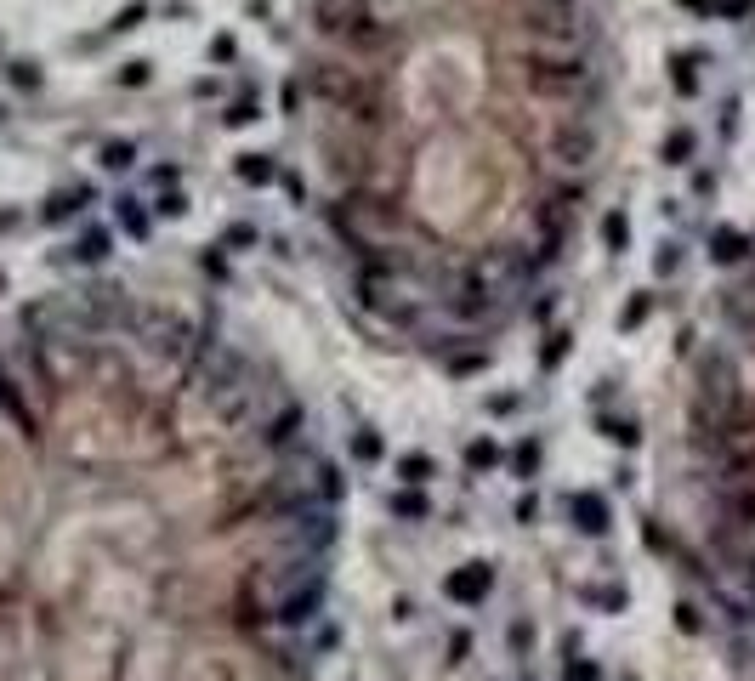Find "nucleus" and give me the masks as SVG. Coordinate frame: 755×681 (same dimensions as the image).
I'll list each match as a JSON object with an SVG mask.
<instances>
[{"label":"nucleus","instance_id":"6","mask_svg":"<svg viewBox=\"0 0 755 681\" xmlns=\"http://www.w3.org/2000/svg\"><path fill=\"white\" fill-rule=\"evenodd\" d=\"M301 432H307V409H301V403H284L279 415L267 420L262 443H267V449H290V443H296Z\"/></svg>","mask_w":755,"mask_h":681},{"label":"nucleus","instance_id":"4","mask_svg":"<svg viewBox=\"0 0 755 681\" xmlns=\"http://www.w3.org/2000/svg\"><path fill=\"white\" fill-rule=\"evenodd\" d=\"M489 591H494V568L489 562H466V568H455V574L443 579V596L460 602V608H477Z\"/></svg>","mask_w":755,"mask_h":681},{"label":"nucleus","instance_id":"21","mask_svg":"<svg viewBox=\"0 0 755 681\" xmlns=\"http://www.w3.org/2000/svg\"><path fill=\"white\" fill-rule=\"evenodd\" d=\"M108 245H114V239H108L103 227H91L86 239L74 245V262H103V256H108Z\"/></svg>","mask_w":755,"mask_h":681},{"label":"nucleus","instance_id":"39","mask_svg":"<svg viewBox=\"0 0 755 681\" xmlns=\"http://www.w3.org/2000/svg\"><path fill=\"white\" fill-rule=\"evenodd\" d=\"M120 80H125V86H142V80H148V63H131V69H125Z\"/></svg>","mask_w":755,"mask_h":681},{"label":"nucleus","instance_id":"2","mask_svg":"<svg viewBox=\"0 0 755 681\" xmlns=\"http://www.w3.org/2000/svg\"><path fill=\"white\" fill-rule=\"evenodd\" d=\"M318 608H324V574H301V579H290V591L279 596V608H273V619L279 625H290V630H301V625H313L318 619Z\"/></svg>","mask_w":755,"mask_h":681},{"label":"nucleus","instance_id":"25","mask_svg":"<svg viewBox=\"0 0 755 681\" xmlns=\"http://www.w3.org/2000/svg\"><path fill=\"white\" fill-rule=\"evenodd\" d=\"M580 596L585 602H597V608H625V591H602V585H580Z\"/></svg>","mask_w":755,"mask_h":681},{"label":"nucleus","instance_id":"31","mask_svg":"<svg viewBox=\"0 0 755 681\" xmlns=\"http://www.w3.org/2000/svg\"><path fill=\"white\" fill-rule=\"evenodd\" d=\"M682 267V245H659V256H653V273H676Z\"/></svg>","mask_w":755,"mask_h":681},{"label":"nucleus","instance_id":"12","mask_svg":"<svg viewBox=\"0 0 755 681\" xmlns=\"http://www.w3.org/2000/svg\"><path fill=\"white\" fill-rule=\"evenodd\" d=\"M659 154H665V165H687V159L699 154V137H693L687 125H676V131H665V142H659Z\"/></svg>","mask_w":755,"mask_h":681},{"label":"nucleus","instance_id":"11","mask_svg":"<svg viewBox=\"0 0 755 681\" xmlns=\"http://www.w3.org/2000/svg\"><path fill=\"white\" fill-rule=\"evenodd\" d=\"M699 69H704V52H676L670 57V86L682 91V97H693V91H699Z\"/></svg>","mask_w":755,"mask_h":681},{"label":"nucleus","instance_id":"14","mask_svg":"<svg viewBox=\"0 0 755 681\" xmlns=\"http://www.w3.org/2000/svg\"><path fill=\"white\" fill-rule=\"evenodd\" d=\"M682 12H699V18H744L750 6L744 0H676Z\"/></svg>","mask_w":755,"mask_h":681},{"label":"nucleus","instance_id":"18","mask_svg":"<svg viewBox=\"0 0 755 681\" xmlns=\"http://www.w3.org/2000/svg\"><path fill=\"white\" fill-rule=\"evenodd\" d=\"M114 216H120V227L131 233V239H148V210H142L137 199H120V205H114Z\"/></svg>","mask_w":755,"mask_h":681},{"label":"nucleus","instance_id":"1","mask_svg":"<svg viewBox=\"0 0 755 681\" xmlns=\"http://www.w3.org/2000/svg\"><path fill=\"white\" fill-rule=\"evenodd\" d=\"M528 86L540 97H580L591 91V63L580 52H540L528 57Z\"/></svg>","mask_w":755,"mask_h":681},{"label":"nucleus","instance_id":"7","mask_svg":"<svg viewBox=\"0 0 755 681\" xmlns=\"http://www.w3.org/2000/svg\"><path fill=\"white\" fill-rule=\"evenodd\" d=\"M551 154H557L562 165H591V154H597V137H591L585 125H562L557 142H551Z\"/></svg>","mask_w":755,"mask_h":681},{"label":"nucleus","instance_id":"30","mask_svg":"<svg viewBox=\"0 0 755 681\" xmlns=\"http://www.w3.org/2000/svg\"><path fill=\"white\" fill-rule=\"evenodd\" d=\"M159 210H165V216H182V210H188V193L182 188H159Z\"/></svg>","mask_w":755,"mask_h":681},{"label":"nucleus","instance_id":"15","mask_svg":"<svg viewBox=\"0 0 755 681\" xmlns=\"http://www.w3.org/2000/svg\"><path fill=\"white\" fill-rule=\"evenodd\" d=\"M597 432L608 437V443H619V449H636L642 443V432H636V420H619V415H602Z\"/></svg>","mask_w":755,"mask_h":681},{"label":"nucleus","instance_id":"20","mask_svg":"<svg viewBox=\"0 0 755 681\" xmlns=\"http://www.w3.org/2000/svg\"><path fill=\"white\" fill-rule=\"evenodd\" d=\"M466 466H472V472H494V466H500V443H494V437H477L472 449H466Z\"/></svg>","mask_w":755,"mask_h":681},{"label":"nucleus","instance_id":"33","mask_svg":"<svg viewBox=\"0 0 755 681\" xmlns=\"http://www.w3.org/2000/svg\"><path fill=\"white\" fill-rule=\"evenodd\" d=\"M676 625H682L687 636H699V630H704V619H699V608H693V602H682V608H676Z\"/></svg>","mask_w":755,"mask_h":681},{"label":"nucleus","instance_id":"10","mask_svg":"<svg viewBox=\"0 0 755 681\" xmlns=\"http://www.w3.org/2000/svg\"><path fill=\"white\" fill-rule=\"evenodd\" d=\"M91 205V188L86 182H80V188H63V193H52V199H46V210H40V216H46V222H69V216H80V210Z\"/></svg>","mask_w":755,"mask_h":681},{"label":"nucleus","instance_id":"16","mask_svg":"<svg viewBox=\"0 0 755 681\" xmlns=\"http://www.w3.org/2000/svg\"><path fill=\"white\" fill-rule=\"evenodd\" d=\"M398 477H404L409 489H421V483L438 477V466H432V454H404V460H398Z\"/></svg>","mask_w":755,"mask_h":681},{"label":"nucleus","instance_id":"28","mask_svg":"<svg viewBox=\"0 0 755 681\" xmlns=\"http://www.w3.org/2000/svg\"><path fill=\"white\" fill-rule=\"evenodd\" d=\"M256 114H262V103H256V97H239V103L228 108V125H250Z\"/></svg>","mask_w":755,"mask_h":681},{"label":"nucleus","instance_id":"29","mask_svg":"<svg viewBox=\"0 0 755 681\" xmlns=\"http://www.w3.org/2000/svg\"><path fill=\"white\" fill-rule=\"evenodd\" d=\"M483 364H489V352H460V358H449V369H455V375H477Z\"/></svg>","mask_w":755,"mask_h":681},{"label":"nucleus","instance_id":"26","mask_svg":"<svg viewBox=\"0 0 755 681\" xmlns=\"http://www.w3.org/2000/svg\"><path fill=\"white\" fill-rule=\"evenodd\" d=\"M352 454H358L364 466H375V460H381V437H375V432H358V437H352Z\"/></svg>","mask_w":755,"mask_h":681},{"label":"nucleus","instance_id":"19","mask_svg":"<svg viewBox=\"0 0 755 681\" xmlns=\"http://www.w3.org/2000/svg\"><path fill=\"white\" fill-rule=\"evenodd\" d=\"M602 245H608V250L631 245V222H625V210H608V216H602Z\"/></svg>","mask_w":755,"mask_h":681},{"label":"nucleus","instance_id":"3","mask_svg":"<svg viewBox=\"0 0 755 681\" xmlns=\"http://www.w3.org/2000/svg\"><path fill=\"white\" fill-rule=\"evenodd\" d=\"M211 398V409H216V420H228V426H239V420L250 415V403L262 398V386H256V375H250V364L233 375V381H222L216 392H205Z\"/></svg>","mask_w":755,"mask_h":681},{"label":"nucleus","instance_id":"37","mask_svg":"<svg viewBox=\"0 0 755 681\" xmlns=\"http://www.w3.org/2000/svg\"><path fill=\"white\" fill-rule=\"evenodd\" d=\"M12 80H18V86H35L40 74H35V63H12Z\"/></svg>","mask_w":755,"mask_h":681},{"label":"nucleus","instance_id":"34","mask_svg":"<svg viewBox=\"0 0 755 681\" xmlns=\"http://www.w3.org/2000/svg\"><path fill=\"white\" fill-rule=\"evenodd\" d=\"M534 466H540V449H534V443H523V449H517V472H534Z\"/></svg>","mask_w":755,"mask_h":681},{"label":"nucleus","instance_id":"13","mask_svg":"<svg viewBox=\"0 0 755 681\" xmlns=\"http://www.w3.org/2000/svg\"><path fill=\"white\" fill-rule=\"evenodd\" d=\"M233 171H239V182H250V188H267V182L279 176V165H273L267 154H239V165H233Z\"/></svg>","mask_w":755,"mask_h":681},{"label":"nucleus","instance_id":"22","mask_svg":"<svg viewBox=\"0 0 755 681\" xmlns=\"http://www.w3.org/2000/svg\"><path fill=\"white\" fill-rule=\"evenodd\" d=\"M387 506H392V517H404V523H421V517H426V500H421V494H415V489L392 494Z\"/></svg>","mask_w":755,"mask_h":681},{"label":"nucleus","instance_id":"35","mask_svg":"<svg viewBox=\"0 0 755 681\" xmlns=\"http://www.w3.org/2000/svg\"><path fill=\"white\" fill-rule=\"evenodd\" d=\"M534 517H540V500H534V494H523V500H517V523H534Z\"/></svg>","mask_w":755,"mask_h":681},{"label":"nucleus","instance_id":"27","mask_svg":"<svg viewBox=\"0 0 755 681\" xmlns=\"http://www.w3.org/2000/svg\"><path fill=\"white\" fill-rule=\"evenodd\" d=\"M256 239H262V233H256L250 222H233V227H228V250H250Z\"/></svg>","mask_w":755,"mask_h":681},{"label":"nucleus","instance_id":"36","mask_svg":"<svg viewBox=\"0 0 755 681\" xmlns=\"http://www.w3.org/2000/svg\"><path fill=\"white\" fill-rule=\"evenodd\" d=\"M528 642H534V625H523V619H517V625H511V647H517V653H523Z\"/></svg>","mask_w":755,"mask_h":681},{"label":"nucleus","instance_id":"24","mask_svg":"<svg viewBox=\"0 0 755 681\" xmlns=\"http://www.w3.org/2000/svg\"><path fill=\"white\" fill-rule=\"evenodd\" d=\"M648 313H653V296H631V307L619 313V330H636V324H642Z\"/></svg>","mask_w":755,"mask_h":681},{"label":"nucleus","instance_id":"23","mask_svg":"<svg viewBox=\"0 0 755 681\" xmlns=\"http://www.w3.org/2000/svg\"><path fill=\"white\" fill-rule=\"evenodd\" d=\"M568 347H574V335H568V330H551V335H545V352H540V364H545V369H557L562 358H568Z\"/></svg>","mask_w":755,"mask_h":681},{"label":"nucleus","instance_id":"40","mask_svg":"<svg viewBox=\"0 0 755 681\" xmlns=\"http://www.w3.org/2000/svg\"><path fill=\"white\" fill-rule=\"evenodd\" d=\"M0 284H6V279H0Z\"/></svg>","mask_w":755,"mask_h":681},{"label":"nucleus","instance_id":"8","mask_svg":"<svg viewBox=\"0 0 755 681\" xmlns=\"http://www.w3.org/2000/svg\"><path fill=\"white\" fill-rule=\"evenodd\" d=\"M750 250H755L750 233H738V227H716V233H710V262L716 267H738Z\"/></svg>","mask_w":755,"mask_h":681},{"label":"nucleus","instance_id":"9","mask_svg":"<svg viewBox=\"0 0 755 681\" xmlns=\"http://www.w3.org/2000/svg\"><path fill=\"white\" fill-rule=\"evenodd\" d=\"M0 415H12L23 426V432L35 437V409H29V403H23V392H18V381H12V375H6V369H0Z\"/></svg>","mask_w":755,"mask_h":681},{"label":"nucleus","instance_id":"5","mask_svg":"<svg viewBox=\"0 0 755 681\" xmlns=\"http://www.w3.org/2000/svg\"><path fill=\"white\" fill-rule=\"evenodd\" d=\"M568 523L580 528V534H591V540H602L614 517H608V500H602L597 489H574L568 494Z\"/></svg>","mask_w":755,"mask_h":681},{"label":"nucleus","instance_id":"17","mask_svg":"<svg viewBox=\"0 0 755 681\" xmlns=\"http://www.w3.org/2000/svg\"><path fill=\"white\" fill-rule=\"evenodd\" d=\"M97 165H103V171H131V165H137V142H103Z\"/></svg>","mask_w":755,"mask_h":681},{"label":"nucleus","instance_id":"38","mask_svg":"<svg viewBox=\"0 0 755 681\" xmlns=\"http://www.w3.org/2000/svg\"><path fill=\"white\" fill-rule=\"evenodd\" d=\"M733 131H738V103H727L721 108V137H733Z\"/></svg>","mask_w":755,"mask_h":681},{"label":"nucleus","instance_id":"32","mask_svg":"<svg viewBox=\"0 0 755 681\" xmlns=\"http://www.w3.org/2000/svg\"><path fill=\"white\" fill-rule=\"evenodd\" d=\"M568 681H602V670L591 659H574V653H568Z\"/></svg>","mask_w":755,"mask_h":681}]
</instances>
